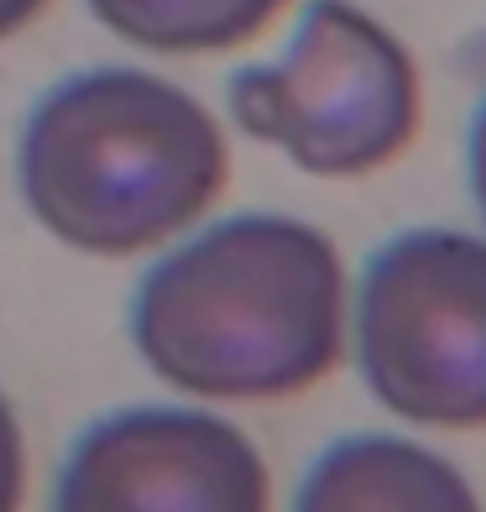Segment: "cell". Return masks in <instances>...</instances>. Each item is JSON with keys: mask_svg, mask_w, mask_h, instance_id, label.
Segmentation results:
<instances>
[{"mask_svg": "<svg viewBox=\"0 0 486 512\" xmlns=\"http://www.w3.org/2000/svg\"><path fill=\"white\" fill-rule=\"evenodd\" d=\"M366 392L419 429H486V236L403 230L372 251L351 309Z\"/></svg>", "mask_w": 486, "mask_h": 512, "instance_id": "4", "label": "cell"}, {"mask_svg": "<svg viewBox=\"0 0 486 512\" xmlns=\"http://www.w3.org/2000/svg\"><path fill=\"white\" fill-rule=\"evenodd\" d=\"M16 178L63 246L136 256L189 230L225 194L230 147L189 89L147 68H89L32 105Z\"/></svg>", "mask_w": 486, "mask_h": 512, "instance_id": "2", "label": "cell"}, {"mask_svg": "<svg viewBox=\"0 0 486 512\" xmlns=\"http://www.w3.org/2000/svg\"><path fill=\"white\" fill-rule=\"evenodd\" d=\"M27 497V445H21V424L0 392V512H21Z\"/></svg>", "mask_w": 486, "mask_h": 512, "instance_id": "8", "label": "cell"}, {"mask_svg": "<svg viewBox=\"0 0 486 512\" xmlns=\"http://www.w3.org/2000/svg\"><path fill=\"white\" fill-rule=\"evenodd\" d=\"M293 512H486L455 465L403 434H345L298 481Z\"/></svg>", "mask_w": 486, "mask_h": 512, "instance_id": "6", "label": "cell"}, {"mask_svg": "<svg viewBox=\"0 0 486 512\" xmlns=\"http://www.w3.org/2000/svg\"><path fill=\"white\" fill-rule=\"evenodd\" d=\"M351 293L335 241L293 215H230L147 267L131 345L168 387L272 403L335 371Z\"/></svg>", "mask_w": 486, "mask_h": 512, "instance_id": "1", "label": "cell"}, {"mask_svg": "<svg viewBox=\"0 0 486 512\" xmlns=\"http://www.w3.org/2000/svg\"><path fill=\"white\" fill-rule=\"evenodd\" d=\"M288 0H89L115 37L147 53H225L272 27Z\"/></svg>", "mask_w": 486, "mask_h": 512, "instance_id": "7", "label": "cell"}, {"mask_svg": "<svg viewBox=\"0 0 486 512\" xmlns=\"http://www.w3.org/2000/svg\"><path fill=\"white\" fill-rule=\"evenodd\" d=\"M471 194H476V209L486 220V95H481L476 121H471Z\"/></svg>", "mask_w": 486, "mask_h": 512, "instance_id": "9", "label": "cell"}, {"mask_svg": "<svg viewBox=\"0 0 486 512\" xmlns=\"http://www.w3.org/2000/svg\"><path fill=\"white\" fill-rule=\"evenodd\" d=\"M48 6V0H0V37H11V32H21L27 21Z\"/></svg>", "mask_w": 486, "mask_h": 512, "instance_id": "10", "label": "cell"}, {"mask_svg": "<svg viewBox=\"0 0 486 512\" xmlns=\"http://www.w3.org/2000/svg\"><path fill=\"white\" fill-rule=\"evenodd\" d=\"M230 115L314 178H361L419 136V63L351 0H309L283 58L230 79Z\"/></svg>", "mask_w": 486, "mask_h": 512, "instance_id": "3", "label": "cell"}, {"mask_svg": "<svg viewBox=\"0 0 486 512\" xmlns=\"http://www.w3.org/2000/svg\"><path fill=\"white\" fill-rule=\"evenodd\" d=\"M53 512H272V476L230 418L147 403L74 439Z\"/></svg>", "mask_w": 486, "mask_h": 512, "instance_id": "5", "label": "cell"}]
</instances>
